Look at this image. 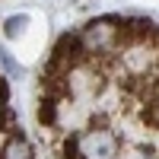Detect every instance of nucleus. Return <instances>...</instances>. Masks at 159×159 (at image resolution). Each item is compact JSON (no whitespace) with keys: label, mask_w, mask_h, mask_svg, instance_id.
<instances>
[{"label":"nucleus","mask_w":159,"mask_h":159,"mask_svg":"<svg viewBox=\"0 0 159 159\" xmlns=\"http://www.w3.org/2000/svg\"><path fill=\"white\" fill-rule=\"evenodd\" d=\"M130 159H159V150H140L137 156H130Z\"/></svg>","instance_id":"obj_8"},{"label":"nucleus","mask_w":159,"mask_h":159,"mask_svg":"<svg viewBox=\"0 0 159 159\" xmlns=\"http://www.w3.org/2000/svg\"><path fill=\"white\" fill-rule=\"evenodd\" d=\"M80 45L86 51V61L121 57L118 48V16H99L80 29Z\"/></svg>","instance_id":"obj_1"},{"label":"nucleus","mask_w":159,"mask_h":159,"mask_svg":"<svg viewBox=\"0 0 159 159\" xmlns=\"http://www.w3.org/2000/svg\"><path fill=\"white\" fill-rule=\"evenodd\" d=\"M76 137L83 159H118V137L111 130H80Z\"/></svg>","instance_id":"obj_2"},{"label":"nucleus","mask_w":159,"mask_h":159,"mask_svg":"<svg viewBox=\"0 0 159 159\" xmlns=\"http://www.w3.org/2000/svg\"><path fill=\"white\" fill-rule=\"evenodd\" d=\"M0 159H35L32 143L25 137H7L3 150H0Z\"/></svg>","instance_id":"obj_4"},{"label":"nucleus","mask_w":159,"mask_h":159,"mask_svg":"<svg viewBox=\"0 0 159 159\" xmlns=\"http://www.w3.org/2000/svg\"><path fill=\"white\" fill-rule=\"evenodd\" d=\"M0 64H3V70H7L10 76H19V73H22V67H19L16 61H13V54H10L3 45H0Z\"/></svg>","instance_id":"obj_6"},{"label":"nucleus","mask_w":159,"mask_h":159,"mask_svg":"<svg viewBox=\"0 0 159 159\" xmlns=\"http://www.w3.org/2000/svg\"><path fill=\"white\" fill-rule=\"evenodd\" d=\"M7 108H10V105H7V86L0 83V115H3Z\"/></svg>","instance_id":"obj_9"},{"label":"nucleus","mask_w":159,"mask_h":159,"mask_svg":"<svg viewBox=\"0 0 159 159\" xmlns=\"http://www.w3.org/2000/svg\"><path fill=\"white\" fill-rule=\"evenodd\" d=\"M143 118H147V124L159 130V105H147L143 108Z\"/></svg>","instance_id":"obj_7"},{"label":"nucleus","mask_w":159,"mask_h":159,"mask_svg":"<svg viewBox=\"0 0 159 159\" xmlns=\"http://www.w3.org/2000/svg\"><path fill=\"white\" fill-rule=\"evenodd\" d=\"M25 22H29L25 16H10V19L3 22V35H7V38H19V35L25 32Z\"/></svg>","instance_id":"obj_5"},{"label":"nucleus","mask_w":159,"mask_h":159,"mask_svg":"<svg viewBox=\"0 0 159 159\" xmlns=\"http://www.w3.org/2000/svg\"><path fill=\"white\" fill-rule=\"evenodd\" d=\"M61 99H54V96H42L38 99V124L42 127H57V121H61Z\"/></svg>","instance_id":"obj_3"}]
</instances>
